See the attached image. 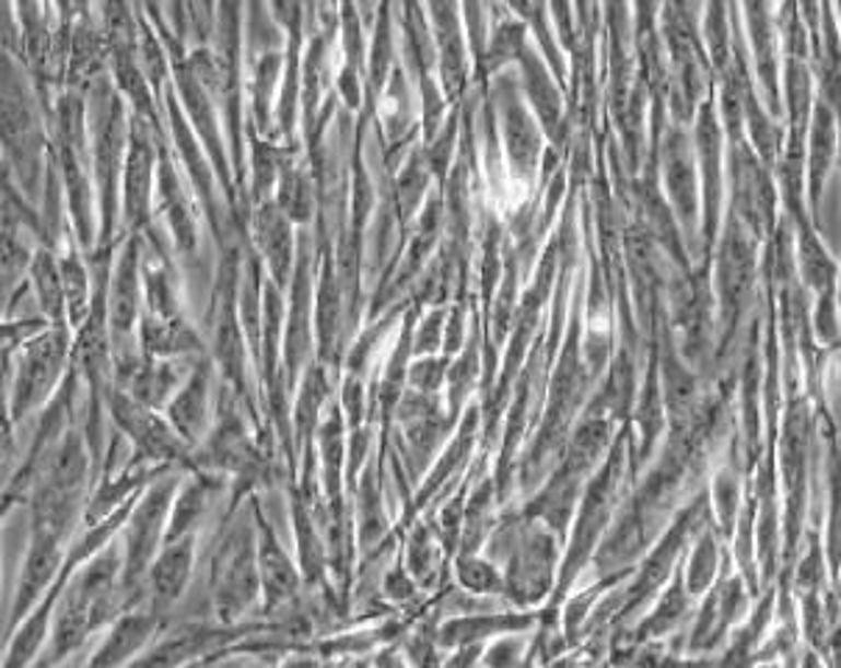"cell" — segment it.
I'll use <instances>...</instances> for the list:
<instances>
[{"label": "cell", "instance_id": "5", "mask_svg": "<svg viewBox=\"0 0 841 668\" xmlns=\"http://www.w3.org/2000/svg\"><path fill=\"white\" fill-rule=\"evenodd\" d=\"M50 259L43 257L37 262V282H39V295H43V304L50 309V315H59V307H62V290H59V282L50 273Z\"/></svg>", "mask_w": 841, "mask_h": 668}, {"label": "cell", "instance_id": "2", "mask_svg": "<svg viewBox=\"0 0 841 668\" xmlns=\"http://www.w3.org/2000/svg\"><path fill=\"white\" fill-rule=\"evenodd\" d=\"M154 630V621L142 619V616H131V619L120 621V624L112 630L109 641H106L104 652L95 657V663H120L129 655H135L142 644L148 641Z\"/></svg>", "mask_w": 841, "mask_h": 668}, {"label": "cell", "instance_id": "4", "mask_svg": "<svg viewBox=\"0 0 841 668\" xmlns=\"http://www.w3.org/2000/svg\"><path fill=\"white\" fill-rule=\"evenodd\" d=\"M135 259L131 254H126L124 262H120V273L115 279V293H112V320H115V329H129L131 320H135Z\"/></svg>", "mask_w": 841, "mask_h": 668}, {"label": "cell", "instance_id": "1", "mask_svg": "<svg viewBox=\"0 0 841 668\" xmlns=\"http://www.w3.org/2000/svg\"><path fill=\"white\" fill-rule=\"evenodd\" d=\"M59 354H62L59 340H45V343H37L28 351V360H25L23 371L17 376V405L23 401V407H28L37 401V396L45 390V385L54 379L56 368H59Z\"/></svg>", "mask_w": 841, "mask_h": 668}, {"label": "cell", "instance_id": "3", "mask_svg": "<svg viewBox=\"0 0 841 668\" xmlns=\"http://www.w3.org/2000/svg\"><path fill=\"white\" fill-rule=\"evenodd\" d=\"M187 571H190V546H176L171 552L162 554V560L154 569V594L162 601H171L173 596H178L182 585L187 579Z\"/></svg>", "mask_w": 841, "mask_h": 668}]
</instances>
